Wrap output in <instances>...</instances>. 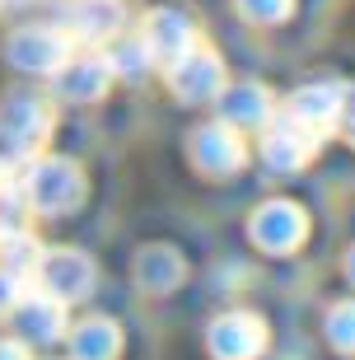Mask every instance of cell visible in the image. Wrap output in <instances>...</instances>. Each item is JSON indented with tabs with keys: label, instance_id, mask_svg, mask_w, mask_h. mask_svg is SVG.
I'll list each match as a JSON object with an SVG mask.
<instances>
[{
	"label": "cell",
	"instance_id": "6da1fadb",
	"mask_svg": "<svg viewBox=\"0 0 355 360\" xmlns=\"http://www.w3.org/2000/svg\"><path fill=\"white\" fill-rule=\"evenodd\" d=\"M24 197L33 211H70L79 201V169L66 160H38L28 169V183H24Z\"/></svg>",
	"mask_w": 355,
	"mask_h": 360
},
{
	"label": "cell",
	"instance_id": "7a4b0ae2",
	"mask_svg": "<svg viewBox=\"0 0 355 360\" xmlns=\"http://www.w3.org/2000/svg\"><path fill=\"white\" fill-rule=\"evenodd\" d=\"M47 127H52V117H47V103H38L33 94H14V98H5V108H0V136H10L14 150L42 146Z\"/></svg>",
	"mask_w": 355,
	"mask_h": 360
},
{
	"label": "cell",
	"instance_id": "3957f363",
	"mask_svg": "<svg viewBox=\"0 0 355 360\" xmlns=\"http://www.w3.org/2000/svg\"><path fill=\"white\" fill-rule=\"evenodd\" d=\"M14 328H19L28 342H56L61 328H66V300H56L52 290L19 295V304H14Z\"/></svg>",
	"mask_w": 355,
	"mask_h": 360
},
{
	"label": "cell",
	"instance_id": "277c9868",
	"mask_svg": "<svg viewBox=\"0 0 355 360\" xmlns=\"http://www.w3.org/2000/svg\"><path fill=\"white\" fill-rule=\"evenodd\" d=\"M70 42L52 28H24V33H14L10 42V61L19 70H33V75H47V70H61L66 61Z\"/></svg>",
	"mask_w": 355,
	"mask_h": 360
},
{
	"label": "cell",
	"instance_id": "5b68a950",
	"mask_svg": "<svg viewBox=\"0 0 355 360\" xmlns=\"http://www.w3.org/2000/svg\"><path fill=\"white\" fill-rule=\"evenodd\" d=\"M266 342V328L252 314H224L211 328V351L220 360H252Z\"/></svg>",
	"mask_w": 355,
	"mask_h": 360
},
{
	"label": "cell",
	"instance_id": "8992f818",
	"mask_svg": "<svg viewBox=\"0 0 355 360\" xmlns=\"http://www.w3.org/2000/svg\"><path fill=\"white\" fill-rule=\"evenodd\" d=\"M42 285H47L56 300H79V295L93 285L89 257H79V253H52L47 262H42Z\"/></svg>",
	"mask_w": 355,
	"mask_h": 360
},
{
	"label": "cell",
	"instance_id": "52a82bcc",
	"mask_svg": "<svg viewBox=\"0 0 355 360\" xmlns=\"http://www.w3.org/2000/svg\"><path fill=\"white\" fill-rule=\"evenodd\" d=\"M66 24H70V33H75V38L103 42V38H112V33H117L122 10H117V0H75V5H70V14H66Z\"/></svg>",
	"mask_w": 355,
	"mask_h": 360
},
{
	"label": "cell",
	"instance_id": "ba28073f",
	"mask_svg": "<svg viewBox=\"0 0 355 360\" xmlns=\"http://www.w3.org/2000/svg\"><path fill=\"white\" fill-rule=\"evenodd\" d=\"M145 47H150V56H164V61H178V56L192 47V28L178 19V14L169 10H159L150 14V24H145Z\"/></svg>",
	"mask_w": 355,
	"mask_h": 360
},
{
	"label": "cell",
	"instance_id": "9c48e42d",
	"mask_svg": "<svg viewBox=\"0 0 355 360\" xmlns=\"http://www.w3.org/2000/svg\"><path fill=\"white\" fill-rule=\"evenodd\" d=\"M108 75H112V61H98V56H84V61H61V94L66 98H98L108 89Z\"/></svg>",
	"mask_w": 355,
	"mask_h": 360
},
{
	"label": "cell",
	"instance_id": "30bf717a",
	"mask_svg": "<svg viewBox=\"0 0 355 360\" xmlns=\"http://www.w3.org/2000/svg\"><path fill=\"white\" fill-rule=\"evenodd\" d=\"M252 234H257V243H271V248H290V243L304 234V215L295 211V206H285V201H276V206L257 211V220H252Z\"/></svg>",
	"mask_w": 355,
	"mask_h": 360
},
{
	"label": "cell",
	"instance_id": "8fae6325",
	"mask_svg": "<svg viewBox=\"0 0 355 360\" xmlns=\"http://www.w3.org/2000/svg\"><path fill=\"white\" fill-rule=\"evenodd\" d=\"M197 160L206 164V169H238L243 164V146H238V136L224 127V122H215V127H206V131L197 136Z\"/></svg>",
	"mask_w": 355,
	"mask_h": 360
},
{
	"label": "cell",
	"instance_id": "7c38bea8",
	"mask_svg": "<svg viewBox=\"0 0 355 360\" xmlns=\"http://www.w3.org/2000/svg\"><path fill=\"white\" fill-rule=\"evenodd\" d=\"M70 342H75V356L79 360H112V356H117V328H112L108 319L79 323Z\"/></svg>",
	"mask_w": 355,
	"mask_h": 360
},
{
	"label": "cell",
	"instance_id": "4fadbf2b",
	"mask_svg": "<svg viewBox=\"0 0 355 360\" xmlns=\"http://www.w3.org/2000/svg\"><path fill=\"white\" fill-rule=\"evenodd\" d=\"M224 117L229 122H243V127H262V122H271V112H266V94L257 89V84H238V89L224 94Z\"/></svg>",
	"mask_w": 355,
	"mask_h": 360
},
{
	"label": "cell",
	"instance_id": "5bb4252c",
	"mask_svg": "<svg viewBox=\"0 0 355 360\" xmlns=\"http://www.w3.org/2000/svg\"><path fill=\"white\" fill-rule=\"evenodd\" d=\"M328 333L342 351H355V300H346L328 314Z\"/></svg>",
	"mask_w": 355,
	"mask_h": 360
},
{
	"label": "cell",
	"instance_id": "9a60e30c",
	"mask_svg": "<svg viewBox=\"0 0 355 360\" xmlns=\"http://www.w3.org/2000/svg\"><path fill=\"white\" fill-rule=\"evenodd\" d=\"M285 10H290L285 0H243V14H252V19H276Z\"/></svg>",
	"mask_w": 355,
	"mask_h": 360
},
{
	"label": "cell",
	"instance_id": "2e32d148",
	"mask_svg": "<svg viewBox=\"0 0 355 360\" xmlns=\"http://www.w3.org/2000/svg\"><path fill=\"white\" fill-rule=\"evenodd\" d=\"M0 360H28V351H24V342H0Z\"/></svg>",
	"mask_w": 355,
	"mask_h": 360
},
{
	"label": "cell",
	"instance_id": "e0dca14e",
	"mask_svg": "<svg viewBox=\"0 0 355 360\" xmlns=\"http://www.w3.org/2000/svg\"><path fill=\"white\" fill-rule=\"evenodd\" d=\"M351 276H355V253H351Z\"/></svg>",
	"mask_w": 355,
	"mask_h": 360
},
{
	"label": "cell",
	"instance_id": "ac0fdd59",
	"mask_svg": "<svg viewBox=\"0 0 355 360\" xmlns=\"http://www.w3.org/2000/svg\"><path fill=\"white\" fill-rule=\"evenodd\" d=\"M351 136H355V117H351Z\"/></svg>",
	"mask_w": 355,
	"mask_h": 360
}]
</instances>
